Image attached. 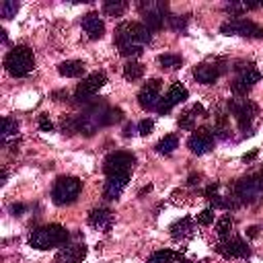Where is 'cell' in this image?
<instances>
[{
  "instance_id": "obj_18",
  "label": "cell",
  "mask_w": 263,
  "mask_h": 263,
  "mask_svg": "<svg viewBox=\"0 0 263 263\" xmlns=\"http://www.w3.org/2000/svg\"><path fill=\"white\" fill-rule=\"evenodd\" d=\"M86 257V247L84 242H76V245H66L58 251L55 255V263H82V259Z\"/></svg>"
},
{
  "instance_id": "obj_8",
  "label": "cell",
  "mask_w": 263,
  "mask_h": 263,
  "mask_svg": "<svg viewBox=\"0 0 263 263\" xmlns=\"http://www.w3.org/2000/svg\"><path fill=\"white\" fill-rule=\"evenodd\" d=\"M80 191H82V181L78 177H60L53 183L51 199L55 205H70L78 199Z\"/></svg>"
},
{
  "instance_id": "obj_26",
  "label": "cell",
  "mask_w": 263,
  "mask_h": 263,
  "mask_svg": "<svg viewBox=\"0 0 263 263\" xmlns=\"http://www.w3.org/2000/svg\"><path fill=\"white\" fill-rule=\"evenodd\" d=\"M214 136L220 138V140H228V138H230V125H228V115H226V113H218V115H216Z\"/></svg>"
},
{
  "instance_id": "obj_44",
  "label": "cell",
  "mask_w": 263,
  "mask_h": 263,
  "mask_svg": "<svg viewBox=\"0 0 263 263\" xmlns=\"http://www.w3.org/2000/svg\"><path fill=\"white\" fill-rule=\"evenodd\" d=\"M257 175V181H259V185H261V189H263V168L259 171V173H255Z\"/></svg>"
},
{
  "instance_id": "obj_34",
  "label": "cell",
  "mask_w": 263,
  "mask_h": 263,
  "mask_svg": "<svg viewBox=\"0 0 263 263\" xmlns=\"http://www.w3.org/2000/svg\"><path fill=\"white\" fill-rule=\"evenodd\" d=\"M166 23H168V27H171L173 31L185 33L187 23H189V16H187V14H185V16H179V14H168V16H166Z\"/></svg>"
},
{
  "instance_id": "obj_29",
  "label": "cell",
  "mask_w": 263,
  "mask_h": 263,
  "mask_svg": "<svg viewBox=\"0 0 263 263\" xmlns=\"http://www.w3.org/2000/svg\"><path fill=\"white\" fill-rule=\"evenodd\" d=\"M123 76L127 78V80H140L142 76H144V66L140 64V62H136V60H129L125 66H123Z\"/></svg>"
},
{
  "instance_id": "obj_42",
  "label": "cell",
  "mask_w": 263,
  "mask_h": 263,
  "mask_svg": "<svg viewBox=\"0 0 263 263\" xmlns=\"http://www.w3.org/2000/svg\"><path fill=\"white\" fill-rule=\"evenodd\" d=\"M255 156H257V150H253V152H249V154H245V156H242V160H245V162H251V160H253Z\"/></svg>"
},
{
  "instance_id": "obj_41",
  "label": "cell",
  "mask_w": 263,
  "mask_h": 263,
  "mask_svg": "<svg viewBox=\"0 0 263 263\" xmlns=\"http://www.w3.org/2000/svg\"><path fill=\"white\" fill-rule=\"evenodd\" d=\"M25 210H27V205H23V203H14V205L10 208V212H12L14 216H21V214H23Z\"/></svg>"
},
{
  "instance_id": "obj_35",
  "label": "cell",
  "mask_w": 263,
  "mask_h": 263,
  "mask_svg": "<svg viewBox=\"0 0 263 263\" xmlns=\"http://www.w3.org/2000/svg\"><path fill=\"white\" fill-rule=\"evenodd\" d=\"M18 8H21V4H18L16 0H4V2H0V14H2L4 18L16 16Z\"/></svg>"
},
{
  "instance_id": "obj_14",
  "label": "cell",
  "mask_w": 263,
  "mask_h": 263,
  "mask_svg": "<svg viewBox=\"0 0 263 263\" xmlns=\"http://www.w3.org/2000/svg\"><path fill=\"white\" fill-rule=\"evenodd\" d=\"M216 251L222 257H226V259H242V257H249V253H251L247 240L240 238V236H236V234H230L226 238H220Z\"/></svg>"
},
{
  "instance_id": "obj_10",
  "label": "cell",
  "mask_w": 263,
  "mask_h": 263,
  "mask_svg": "<svg viewBox=\"0 0 263 263\" xmlns=\"http://www.w3.org/2000/svg\"><path fill=\"white\" fill-rule=\"evenodd\" d=\"M222 35H238V37H249V39H263V27L257 25L255 21L249 18H230L220 25Z\"/></svg>"
},
{
  "instance_id": "obj_27",
  "label": "cell",
  "mask_w": 263,
  "mask_h": 263,
  "mask_svg": "<svg viewBox=\"0 0 263 263\" xmlns=\"http://www.w3.org/2000/svg\"><path fill=\"white\" fill-rule=\"evenodd\" d=\"M177 146H179V138H177L175 134H168V136H164L154 148H156L158 154H173Z\"/></svg>"
},
{
  "instance_id": "obj_3",
  "label": "cell",
  "mask_w": 263,
  "mask_h": 263,
  "mask_svg": "<svg viewBox=\"0 0 263 263\" xmlns=\"http://www.w3.org/2000/svg\"><path fill=\"white\" fill-rule=\"evenodd\" d=\"M70 238V232L62 226V224H47V226H39L29 234V245L45 251V249H53V247H62L66 245Z\"/></svg>"
},
{
  "instance_id": "obj_17",
  "label": "cell",
  "mask_w": 263,
  "mask_h": 263,
  "mask_svg": "<svg viewBox=\"0 0 263 263\" xmlns=\"http://www.w3.org/2000/svg\"><path fill=\"white\" fill-rule=\"evenodd\" d=\"M214 140H216V136H214L212 127H199L189 136L187 146L193 154H205L214 148Z\"/></svg>"
},
{
  "instance_id": "obj_39",
  "label": "cell",
  "mask_w": 263,
  "mask_h": 263,
  "mask_svg": "<svg viewBox=\"0 0 263 263\" xmlns=\"http://www.w3.org/2000/svg\"><path fill=\"white\" fill-rule=\"evenodd\" d=\"M39 129L41 132H51L53 129V123H51V119H49L47 113H41L39 115Z\"/></svg>"
},
{
  "instance_id": "obj_7",
  "label": "cell",
  "mask_w": 263,
  "mask_h": 263,
  "mask_svg": "<svg viewBox=\"0 0 263 263\" xmlns=\"http://www.w3.org/2000/svg\"><path fill=\"white\" fill-rule=\"evenodd\" d=\"M138 10L142 14L144 25L150 31H158L164 25V18L168 16V2L164 0H140Z\"/></svg>"
},
{
  "instance_id": "obj_13",
  "label": "cell",
  "mask_w": 263,
  "mask_h": 263,
  "mask_svg": "<svg viewBox=\"0 0 263 263\" xmlns=\"http://www.w3.org/2000/svg\"><path fill=\"white\" fill-rule=\"evenodd\" d=\"M107 82V74L105 72H92V74H88L86 78H82V82L76 86V90H74V99L78 101V103H90L92 101V97L99 92V88L103 86Z\"/></svg>"
},
{
  "instance_id": "obj_28",
  "label": "cell",
  "mask_w": 263,
  "mask_h": 263,
  "mask_svg": "<svg viewBox=\"0 0 263 263\" xmlns=\"http://www.w3.org/2000/svg\"><path fill=\"white\" fill-rule=\"evenodd\" d=\"M127 10V2L125 0H107L103 4V12L109 16H121Z\"/></svg>"
},
{
  "instance_id": "obj_40",
  "label": "cell",
  "mask_w": 263,
  "mask_h": 263,
  "mask_svg": "<svg viewBox=\"0 0 263 263\" xmlns=\"http://www.w3.org/2000/svg\"><path fill=\"white\" fill-rule=\"evenodd\" d=\"M134 134H138V125L127 123V125L123 127V136H125V138H129V136H134Z\"/></svg>"
},
{
  "instance_id": "obj_38",
  "label": "cell",
  "mask_w": 263,
  "mask_h": 263,
  "mask_svg": "<svg viewBox=\"0 0 263 263\" xmlns=\"http://www.w3.org/2000/svg\"><path fill=\"white\" fill-rule=\"evenodd\" d=\"M152 129H154V121H152V119H142V121L138 123V134H140V136L152 134Z\"/></svg>"
},
{
  "instance_id": "obj_11",
  "label": "cell",
  "mask_w": 263,
  "mask_h": 263,
  "mask_svg": "<svg viewBox=\"0 0 263 263\" xmlns=\"http://www.w3.org/2000/svg\"><path fill=\"white\" fill-rule=\"evenodd\" d=\"M228 68L230 66L224 58H214V60H208V62H201L199 66H195L193 78L199 84H214L220 76H224L228 72Z\"/></svg>"
},
{
  "instance_id": "obj_36",
  "label": "cell",
  "mask_w": 263,
  "mask_h": 263,
  "mask_svg": "<svg viewBox=\"0 0 263 263\" xmlns=\"http://www.w3.org/2000/svg\"><path fill=\"white\" fill-rule=\"evenodd\" d=\"M60 127H62V134H66V136L76 134L78 132V127H76V115H64L62 121H60Z\"/></svg>"
},
{
  "instance_id": "obj_43",
  "label": "cell",
  "mask_w": 263,
  "mask_h": 263,
  "mask_svg": "<svg viewBox=\"0 0 263 263\" xmlns=\"http://www.w3.org/2000/svg\"><path fill=\"white\" fill-rule=\"evenodd\" d=\"M199 179H201L199 175H191V177H189V185H197V183H199Z\"/></svg>"
},
{
  "instance_id": "obj_16",
  "label": "cell",
  "mask_w": 263,
  "mask_h": 263,
  "mask_svg": "<svg viewBox=\"0 0 263 263\" xmlns=\"http://www.w3.org/2000/svg\"><path fill=\"white\" fill-rule=\"evenodd\" d=\"M187 99H189V90H187L181 82H173V84L168 86V90L162 95V99H160V103H158L156 111H158L160 115H166L173 107L181 105V103H183V101H187Z\"/></svg>"
},
{
  "instance_id": "obj_25",
  "label": "cell",
  "mask_w": 263,
  "mask_h": 263,
  "mask_svg": "<svg viewBox=\"0 0 263 263\" xmlns=\"http://www.w3.org/2000/svg\"><path fill=\"white\" fill-rule=\"evenodd\" d=\"M146 263H187L185 257L177 251H171V249H162V251H156L148 257Z\"/></svg>"
},
{
  "instance_id": "obj_4",
  "label": "cell",
  "mask_w": 263,
  "mask_h": 263,
  "mask_svg": "<svg viewBox=\"0 0 263 263\" xmlns=\"http://www.w3.org/2000/svg\"><path fill=\"white\" fill-rule=\"evenodd\" d=\"M228 111H230V115H234L240 132L245 136H251L253 127H255V119L259 115L257 103L251 99H245V97H234V99H228Z\"/></svg>"
},
{
  "instance_id": "obj_32",
  "label": "cell",
  "mask_w": 263,
  "mask_h": 263,
  "mask_svg": "<svg viewBox=\"0 0 263 263\" xmlns=\"http://www.w3.org/2000/svg\"><path fill=\"white\" fill-rule=\"evenodd\" d=\"M232 228H234V220H232V216H230V214L222 216V218L218 220V224H216V232H218V236H220V238H226V236L234 234V232H232Z\"/></svg>"
},
{
  "instance_id": "obj_6",
  "label": "cell",
  "mask_w": 263,
  "mask_h": 263,
  "mask_svg": "<svg viewBox=\"0 0 263 263\" xmlns=\"http://www.w3.org/2000/svg\"><path fill=\"white\" fill-rule=\"evenodd\" d=\"M234 72H236V78L230 84L234 97H245L261 80V72L257 70V66L253 62H236Z\"/></svg>"
},
{
  "instance_id": "obj_22",
  "label": "cell",
  "mask_w": 263,
  "mask_h": 263,
  "mask_svg": "<svg viewBox=\"0 0 263 263\" xmlns=\"http://www.w3.org/2000/svg\"><path fill=\"white\" fill-rule=\"evenodd\" d=\"M197 117H205V109H203L199 103H195L191 109L183 111V113L179 115L177 123H179V127H181V129H193V127H195Z\"/></svg>"
},
{
  "instance_id": "obj_2",
  "label": "cell",
  "mask_w": 263,
  "mask_h": 263,
  "mask_svg": "<svg viewBox=\"0 0 263 263\" xmlns=\"http://www.w3.org/2000/svg\"><path fill=\"white\" fill-rule=\"evenodd\" d=\"M109 105L105 101L90 103L80 115H76V127L84 136H92L99 127L109 125Z\"/></svg>"
},
{
  "instance_id": "obj_31",
  "label": "cell",
  "mask_w": 263,
  "mask_h": 263,
  "mask_svg": "<svg viewBox=\"0 0 263 263\" xmlns=\"http://www.w3.org/2000/svg\"><path fill=\"white\" fill-rule=\"evenodd\" d=\"M158 64L162 70H177V68H181L183 58L177 53H162V55H158Z\"/></svg>"
},
{
  "instance_id": "obj_19",
  "label": "cell",
  "mask_w": 263,
  "mask_h": 263,
  "mask_svg": "<svg viewBox=\"0 0 263 263\" xmlns=\"http://www.w3.org/2000/svg\"><path fill=\"white\" fill-rule=\"evenodd\" d=\"M127 181H129L127 175H109L107 181H105V187H103V197H105L107 201L117 199V197L123 193Z\"/></svg>"
},
{
  "instance_id": "obj_1",
  "label": "cell",
  "mask_w": 263,
  "mask_h": 263,
  "mask_svg": "<svg viewBox=\"0 0 263 263\" xmlns=\"http://www.w3.org/2000/svg\"><path fill=\"white\" fill-rule=\"evenodd\" d=\"M150 43V29L144 23L125 21L117 25L115 29V45L121 55L134 58L144 51V47Z\"/></svg>"
},
{
  "instance_id": "obj_20",
  "label": "cell",
  "mask_w": 263,
  "mask_h": 263,
  "mask_svg": "<svg viewBox=\"0 0 263 263\" xmlns=\"http://www.w3.org/2000/svg\"><path fill=\"white\" fill-rule=\"evenodd\" d=\"M88 224L101 232H109L113 226V212L107 208H95L88 214Z\"/></svg>"
},
{
  "instance_id": "obj_30",
  "label": "cell",
  "mask_w": 263,
  "mask_h": 263,
  "mask_svg": "<svg viewBox=\"0 0 263 263\" xmlns=\"http://www.w3.org/2000/svg\"><path fill=\"white\" fill-rule=\"evenodd\" d=\"M257 6H259L257 2H226L224 4V10L230 12L232 16H240L245 10H253Z\"/></svg>"
},
{
  "instance_id": "obj_9",
  "label": "cell",
  "mask_w": 263,
  "mask_h": 263,
  "mask_svg": "<svg viewBox=\"0 0 263 263\" xmlns=\"http://www.w3.org/2000/svg\"><path fill=\"white\" fill-rule=\"evenodd\" d=\"M232 195L234 199L242 205V203H255L263 197V189L257 181V175H247L242 179H238L234 185H232Z\"/></svg>"
},
{
  "instance_id": "obj_23",
  "label": "cell",
  "mask_w": 263,
  "mask_h": 263,
  "mask_svg": "<svg viewBox=\"0 0 263 263\" xmlns=\"http://www.w3.org/2000/svg\"><path fill=\"white\" fill-rule=\"evenodd\" d=\"M168 230H171V236H173L175 240H187V238H191V236H193L195 226H193L191 218H181V220L173 222Z\"/></svg>"
},
{
  "instance_id": "obj_24",
  "label": "cell",
  "mask_w": 263,
  "mask_h": 263,
  "mask_svg": "<svg viewBox=\"0 0 263 263\" xmlns=\"http://www.w3.org/2000/svg\"><path fill=\"white\" fill-rule=\"evenodd\" d=\"M84 70H86V66L80 60H66V62L58 64V72L64 78H78L84 74Z\"/></svg>"
},
{
  "instance_id": "obj_15",
  "label": "cell",
  "mask_w": 263,
  "mask_h": 263,
  "mask_svg": "<svg viewBox=\"0 0 263 263\" xmlns=\"http://www.w3.org/2000/svg\"><path fill=\"white\" fill-rule=\"evenodd\" d=\"M160 88H162V80L160 78H150L138 92V103L144 111H156L162 95H160Z\"/></svg>"
},
{
  "instance_id": "obj_37",
  "label": "cell",
  "mask_w": 263,
  "mask_h": 263,
  "mask_svg": "<svg viewBox=\"0 0 263 263\" xmlns=\"http://www.w3.org/2000/svg\"><path fill=\"white\" fill-rule=\"evenodd\" d=\"M212 222H214V210L212 208H208L201 214H197V224L199 226H210Z\"/></svg>"
},
{
  "instance_id": "obj_33",
  "label": "cell",
  "mask_w": 263,
  "mask_h": 263,
  "mask_svg": "<svg viewBox=\"0 0 263 263\" xmlns=\"http://www.w3.org/2000/svg\"><path fill=\"white\" fill-rule=\"evenodd\" d=\"M16 134H18V121L12 119V117H4L2 119V140H4V144L10 136H16Z\"/></svg>"
},
{
  "instance_id": "obj_12",
  "label": "cell",
  "mask_w": 263,
  "mask_h": 263,
  "mask_svg": "<svg viewBox=\"0 0 263 263\" xmlns=\"http://www.w3.org/2000/svg\"><path fill=\"white\" fill-rule=\"evenodd\" d=\"M134 164H136V156L132 152L115 150V152L107 154V158L103 160V171H105L107 177L109 175H127L129 177Z\"/></svg>"
},
{
  "instance_id": "obj_5",
  "label": "cell",
  "mask_w": 263,
  "mask_h": 263,
  "mask_svg": "<svg viewBox=\"0 0 263 263\" xmlns=\"http://www.w3.org/2000/svg\"><path fill=\"white\" fill-rule=\"evenodd\" d=\"M4 68L10 76H16V78H23L27 76L29 72H33L35 68V55H33V49L27 47V45H16L12 47L6 58H4Z\"/></svg>"
},
{
  "instance_id": "obj_45",
  "label": "cell",
  "mask_w": 263,
  "mask_h": 263,
  "mask_svg": "<svg viewBox=\"0 0 263 263\" xmlns=\"http://www.w3.org/2000/svg\"><path fill=\"white\" fill-rule=\"evenodd\" d=\"M257 230H259L257 226H251V228H249V236H257Z\"/></svg>"
},
{
  "instance_id": "obj_21",
  "label": "cell",
  "mask_w": 263,
  "mask_h": 263,
  "mask_svg": "<svg viewBox=\"0 0 263 263\" xmlns=\"http://www.w3.org/2000/svg\"><path fill=\"white\" fill-rule=\"evenodd\" d=\"M82 29L88 39H101L105 35V23L97 12H88L82 16Z\"/></svg>"
}]
</instances>
